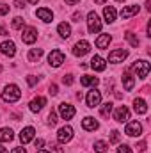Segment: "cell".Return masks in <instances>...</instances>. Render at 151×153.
<instances>
[{"label": "cell", "mask_w": 151, "mask_h": 153, "mask_svg": "<svg viewBox=\"0 0 151 153\" xmlns=\"http://www.w3.org/2000/svg\"><path fill=\"white\" fill-rule=\"evenodd\" d=\"M48 93H50V94H52V96H55V94H57V93H59V87H57V85H55V84H52V85H50V87H48Z\"/></svg>", "instance_id": "36"}, {"label": "cell", "mask_w": 151, "mask_h": 153, "mask_svg": "<svg viewBox=\"0 0 151 153\" xmlns=\"http://www.w3.org/2000/svg\"><path fill=\"white\" fill-rule=\"evenodd\" d=\"M62 82H64L66 85H71V84H73V75H64L62 76Z\"/></svg>", "instance_id": "35"}, {"label": "cell", "mask_w": 151, "mask_h": 153, "mask_svg": "<svg viewBox=\"0 0 151 153\" xmlns=\"http://www.w3.org/2000/svg\"><path fill=\"white\" fill-rule=\"evenodd\" d=\"M44 105H46V98H44V96H38V98H34V100L30 102V105H29V107H30V111H32V112H39Z\"/></svg>", "instance_id": "19"}, {"label": "cell", "mask_w": 151, "mask_h": 153, "mask_svg": "<svg viewBox=\"0 0 151 153\" xmlns=\"http://www.w3.org/2000/svg\"><path fill=\"white\" fill-rule=\"evenodd\" d=\"M38 153H48V152H44V150H39V152Z\"/></svg>", "instance_id": "51"}, {"label": "cell", "mask_w": 151, "mask_h": 153, "mask_svg": "<svg viewBox=\"0 0 151 153\" xmlns=\"http://www.w3.org/2000/svg\"><path fill=\"white\" fill-rule=\"evenodd\" d=\"M34 144H36V148H43V146H44V141H43V139H36Z\"/></svg>", "instance_id": "42"}, {"label": "cell", "mask_w": 151, "mask_h": 153, "mask_svg": "<svg viewBox=\"0 0 151 153\" xmlns=\"http://www.w3.org/2000/svg\"><path fill=\"white\" fill-rule=\"evenodd\" d=\"M91 68H93V70H96V71H103V70L107 68V62H105V59H103V57L94 55V57L91 59Z\"/></svg>", "instance_id": "17"}, {"label": "cell", "mask_w": 151, "mask_h": 153, "mask_svg": "<svg viewBox=\"0 0 151 153\" xmlns=\"http://www.w3.org/2000/svg\"><path fill=\"white\" fill-rule=\"evenodd\" d=\"M103 16H105V22L107 23H112L114 20H115V16H117V13H115V9H114L112 5H107L103 9Z\"/></svg>", "instance_id": "23"}, {"label": "cell", "mask_w": 151, "mask_h": 153, "mask_svg": "<svg viewBox=\"0 0 151 153\" xmlns=\"http://www.w3.org/2000/svg\"><path fill=\"white\" fill-rule=\"evenodd\" d=\"M98 82H100V80H98V76H89V75H84L82 78H80V84H82L84 87H91V85L94 87V85H98Z\"/></svg>", "instance_id": "24"}, {"label": "cell", "mask_w": 151, "mask_h": 153, "mask_svg": "<svg viewBox=\"0 0 151 153\" xmlns=\"http://www.w3.org/2000/svg\"><path fill=\"white\" fill-rule=\"evenodd\" d=\"M85 102H87V107H91V109L98 107L100 102H101V93L96 91V89H91V91L87 93V96H85Z\"/></svg>", "instance_id": "4"}, {"label": "cell", "mask_w": 151, "mask_h": 153, "mask_svg": "<svg viewBox=\"0 0 151 153\" xmlns=\"http://www.w3.org/2000/svg\"><path fill=\"white\" fill-rule=\"evenodd\" d=\"M146 30H148V36L151 38V22H148V27H146Z\"/></svg>", "instance_id": "47"}, {"label": "cell", "mask_w": 151, "mask_h": 153, "mask_svg": "<svg viewBox=\"0 0 151 153\" xmlns=\"http://www.w3.org/2000/svg\"><path fill=\"white\" fill-rule=\"evenodd\" d=\"M27 82H29V85H36V84H38V78H36V76H29Z\"/></svg>", "instance_id": "40"}, {"label": "cell", "mask_w": 151, "mask_h": 153, "mask_svg": "<svg viewBox=\"0 0 151 153\" xmlns=\"http://www.w3.org/2000/svg\"><path fill=\"white\" fill-rule=\"evenodd\" d=\"M137 148H139L141 152H146V143H144V141H142V143H139V146H137Z\"/></svg>", "instance_id": "43"}, {"label": "cell", "mask_w": 151, "mask_h": 153, "mask_svg": "<svg viewBox=\"0 0 151 153\" xmlns=\"http://www.w3.org/2000/svg\"><path fill=\"white\" fill-rule=\"evenodd\" d=\"M124 134H126V135H130V137H139V135L142 134V125H141L139 121H132V123H128V125H126Z\"/></svg>", "instance_id": "8"}, {"label": "cell", "mask_w": 151, "mask_h": 153, "mask_svg": "<svg viewBox=\"0 0 151 153\" xmlns=\"http://www.w3.org/2000/svg\"><path fill=\"white\" fill-rule=\"evenodd\" d=\"M126 57H128V52H126V50H123V48H119V50H112V52L109 53V61L114 62V64L123 62Z\"/></svg>", "instance_id": "9"}, {"label": "cell", "mask_w": 151, "mask_h": 153, "mask_svg": "<svg viewBox=\"0 0 151 153\" xmlns=\"http://www.w3.org/2000/svg\"><path fill=\"white\" fill-rule=\"evenodd\" d=\"M117 2H123V0H117Z\"/></svg>", "instance_id": "53"}, {"label": "cell", "mask_w": 151, "mask_h": 153, "mask_svg": "<svg viewBox=\"0 0 151 153\" xmlns=\"http://www.w3.org/2000/svg\"><path fill=\"white\" fill-rule=\"evenodd\" d=\"M13 130L11 128H0V143H9L13 141Z\"/></svg>", "instance_id": "26"}, {"label": "cell", "mask_w": 151, "mask_h": 153, "mask_svg": "<svg viewBox=\"0 0 151 153\" xmlns=\"http://www.w3.org/2000/svg\"><path fill=\"white\" fill-rule=\"evenodd\" d=\"M50 153H64V150H62V148H59V146H55V144H52Z\"/></svg>", "instance_id": "38"}, {"label": "cell", "mask_w": 151, "mask_h": 153, "mask_svg": "<svg viewBox=\"0 0 151 153\" xmlns=\"http://www.w3.org/2000/svg\"><path fill=\"white\" fill-rule=\"evenodd\" d=\"M41 55H43V48H32L29 52V61L30 62H36V61L41 59Z\"/></svg>", "instance_id": "27"}, {"label": "cell", "mask_w": 151, "mask_h": 153, "mask_svg": "<svg viewBox=\"0 0 151 153\" xmlns=\"http://www.w3.org/2000/svg\"><path fill=\"white\" fill-rule=\"evenodd\" d=\"M107 148H109V144L105 141H96L94 143V152L96 153H107Z\"/></svg>", "instance_id": "28"}, {"label": "cell", "mask_w": 151, "mask_h": 153, "mask_svg": "<svg viewBox=\"0 0 151 153\" xmlns=\"http://www.w3.org/2000/svg\"><path fill=\"white\" fill-rule=\"evenodd\" d=\"M139 11H141V7H139L137 4H133V5H126V7H123L119 14H121V18H123V20H128V18H132V16L139 14Z\"/></svg>", "instance_id": "10"}, {"label": "cell", "mask_w": 151, "mask_h": 153, "mask_svg": "<svg viewBox=\"0 0 151 153\" xmlns=\"http://www.w3.org/2000/svg\"><path fill=\"white\" fill-rule=\"evenodd\" d=\"M73 139V128L71 126H62L61 130H59V134H57V141L61 143V144H66V143H70Z\"/></svg>", "instance_id": "6"}, {"label": "cell", "mask_w": 151, "mask_h": 153, "mask_svg": "<svg viewBox=\"0 0 151 153\" xmlns=\"http://www.w3.org/2000/svg\"><path fill=\"white\" fill-rule=\"evenodd\" d=\"M59 112H61L62 119H71L75 116V107L70 105V103H61L59 105Z\"/></svg>", "instance_id": "13"}, {"label": "cell", "mask_w": 151, "mask_h": 153, "mask_svg": "<svg viewBox=\"0 0 151 153\" xmlns=\"http://www.w3.org/2000/svg\"><path fill=\"white\" fill-rule=\"evenodd\" d=\"M123 85H124V89H126V91H132V89H133V85H135V78L130 75V71H128V70L123 73Z\"/></svg>", "instance_id": "21"}, {"label": "cell", "mask_w": 151, "mask_h": 153, "mask_svg": "<svg viewBox=\"0 0 151 153\" xmlns=\"http://www.w3.org/2000/svg\"><path fill=\"white\" fill-rule=\"evenodd\" d=\"M110 41H112L110 34H101V36H98V39H96V46L101 48V50H105V48H109Z\"/></svg>", "instance_id": "22"}, {"label": "cell", "mask_w": 151, "mask_h": 153, "mask_svg": "<svg viewBox=\"0 0 151 153\" xmlns=\"http://www.w3.org/2000/svg\"><path fill=\"white\" fill-rule=\"evenodd\" d=\"M0 36H7V30H5L2 25H0Z\"/></svg>", "instance_id": "45"}, {"label": "cell", "mask_w": 151, "mask_h": 153, "mask_svg": "<svg viewBox=\"0 0 151 153\" xmlns=\"http://www.w3.org/2000/svg\"><path fill=\"white\" fill-rule=\"evenodd\" d=\"M48 62H50V66L59 68V66L64 62V53H62L61 50H52L50 55H48Z\"/></svg>", "instance_id": "7"}, {"label": "cell", "mask_w": 151, "mask_h": 153, "mask_svg": "<svg viewBox=\"0 0 151 153\" xmlns=\"http://www.w3.org/2000/svg\"><path fill=\"white\" fill-rule=\"evenodd\" d=\"M124 38L128 39V43H130L133 48H137V46H139V38H137L133 32H126V34H124Z\"/></svg>", "instance_id": "29"}, {"label": "cell", "mask_w": 151, "mask_h": 153, "mask_svg": "<svg viewBox=\"0 0 151 153\" xmlns=\"http://www.w3.org/2000/svg\"><path fill=\"white\" fill-rule=\"evenodd\" d=\"M89 50H91V45L87 43V41H78L75 46H73V53H75L76 57H82V55H85V53H89Z\"/></svg>", "instance_id": "11"}, {"label": "cell", "mask_w": 151, "mask_h": 153, "mask_svg": "<svg viewBox=\"0 0 151 153\" xmlns=\"http://www.w3.org/2000/svg\"><path fill=\"white\" fill-rule=\"evenodd\" d=\"M112 103H110V102H107V103H103V105H101V116H103V117H109V116L112 114Z\"/></svg>", "instance_id": "30"}, {"label": "cell", "mask_w": 151, "mask_h": 153, "mask_svg": "<svg viewBox=\"0 0 151 153\" xmlns=\"http://www.w3.org/2000/svg\"><path fill=\"white\" fill-rule=\"evenodd\" d=\"M0 71H2V64H0Z\"/></svg>", "instance_id": "52"}, {"label": "cell", "mask_w": 151, "mask_h": 153, "mask_svg": "<svg viewBox=\"0 0 151 153\" xmlns=\"http://www.w3.org/2000/svg\"><path fill=\"white\" fill-rule=\"evenodd\" d=\"M109 141H110L112 144L119 143V132H117V130H112V132H110V139H109Z\"/></svg>", "instance_id": "33"}, {"label": "cell", "mask_w": 151, "mask_h": 153, "mask_svg": "<svg viewBox=\"0 0 151 153\" xmlns=\"http://www.w3.org/2000/svg\"><path fill=\"white\" fill-rule=\"evenodd\" d=\"M57 30H59V34H61V38H70L71 36V27L66 23V22H62V23H59V27H57Z\"/></svg>", "instance_id": "25"}, {"label": "cell", "mask_w": 151, "mask_h": 153, "mask_svg": "<svg viewBox=\"0 0 151 153\" xmlns=\"http://www.w3.org/2000/svg\"><path fill=\"white\" fill-rule=\"evenodd\" d=\"M0 52L7 57H14L16 55V45L13 41H4V43H0Z\"/></svg>", "instance_id": "12"}, {"label": "cell", "mask_w": 151, "mask_h": 153, "mask_svg": "<svg viewBox=\"0 0 151 153\" xmlns=\"http://www.w3.org/2000/svg\"><path fill=\"white\" fill-rule=\"evenodd\" d=\"M133 111H135L137 114H146V112H148L146 102H144L142 98H135V100H133Z\"/></svg>", "instance_id": "20"}, {"label": "cell", "mask_w": 151, "mask_h": 153, "mask_svg": "<svg viewBox=\"0 0 151 153\" xmlns=\"http://www.w3.org/2000/svg\"><path fill=\"white\" fill-rule=\"evenodd\" d=\"M36 16H38L39 20H43L44 23H50L52 20H53V13L50 11V9H46V7H41L36 11Z\"/></svg>", "instance_id": "16"}, {"label": "cell", "mask_w": 151, "mask_h": 153, "mask_svg": "<svg viewBox=\"0 0 151 153\" xmlns=\"http://www.w3.org/2000/svg\"><path fill=\"white\" fill-rule=\"evenodd\" d=\"M14 7L23 9V7H25V0H14Z\"/></svg>", "instance_id": "39"}, {"label": "cell", "mask_w": 151, "mask_h": 153, "mask_svg": "<svg viewBox=\"0 0 151 153\" xmlns=\"http://www.w3.org/2000/svg\"><path fill=\"white\" fill-rule=\"evenodd\" d=\"M114 117H115V121H119V123H126V121L130 119V111H128L124 105H121V107L115 109Z\"/></svg>", "instance_id": "14"}, {"label": "cell", "mask_w": 151, "mask_h": 153, "mask_svg": "<svg viewBox=\"0 0 151 153\" xmlns=\"http://www.w3.org/2000/svg\"><path fill=\"white\" fill-rule=\"evenodd\" d=\"M87 29H89L91 34H98L101 30V20L98 18V14L94 11H91L87 14Z\"/></svg>", "instance_id": "2"}, {"label": "cell", "mask_w": 151, "mask_h": 153, "mask_svg": "<svg viewBox=\"0 0 151 153\" xmlns=\"http://www.w3.org/2000/svg\"><path fill=\"white\" fill-rule=\"evenodd\" d=\"M80 20H82V13L76 11L75 14H73V22H80Z\"/></svg>", "instance_id": "41"}, {"label": "cell", "mask_w": 151, "mask_h": 153, "mask_svg": "<svg viewBox=\"0 0 151 153\" xmlns=\"http://www.w3.org/2000/svg\"><path fill=\"white\" fill-rule=\"evenodd\" d=\"M132 68H133V71L137 73L139 78H146L148 73H150V70H151V66H150L148 61H135V64H133Z\"/></svg>", "instance_id": "3"}, {"label": "cell", "mask_w": 151, "mask_h": 153, "mask_svg": "<svg viewBox=\"0 0 151 153\" xmlns=\"http://www.w3.org/2000/svg\"><path fill=\"white\" fill-rule=\"evenodd\" d=\"M23 25H25V20L21 16H16L13 20V29H23Z\"/></svg>", "instance_id": "31"}, {"label": "cell", "mask_w": 151, "mask_h": 153, "mask_svg": "<svg viewBox=\"0 0 151 153\" xmlns=\"http://www.w3.org/2000/svg\"><path fill=\"white\" fill-rule=\"evenodd\" d=\"M78 2H80V0H66V4H70V5H75Z\"/></svg>", "instance_id": "46"}, {"label": "cell", "mask_w": 151, "mask_h": 153, "mask_svg": "<svg viewBox=\"0 0 151 153\" xmlns=\"http://www.w3.org/2000/svg\"><path fill=\"white\" fill-rule=\"evenodd\" d=\"M117 153H132V150H130V146H126V144H121V146L117 148Z\"/></svg>", "instance_id": "34"}, {"label": "cell", "mask_w": 151, "mask_h": 153, "mask_svg": "<svg viewBox=\"0 0 151 153\" xmlns=\"http://www.w3.org/2000/svg\"><path fill=\"white\" fill-rule=\"evenodd\" d=\"M7 13H9V5H7V4H2V5H0V14L4 16V14H7Z\"/></svg>", "instance_id": "37"}, {"label": "cell", "mask_w": 151, "mask_h": 153, "mask_svg": "<svg viewBox=\"0 0 151 153\" xmlns=\"http://www.w3.org/2000/svg\"><path fill=\"white\" fill-rule=\"evenodd\" d=\"M0 153H9V152H7V148H4V146L0 144Z\"/></svg>", "instance_id": "48"}, {"label": "cell", "mask_w": 151, "mask_h": 153, "mask_svg": "<svg viewBox=\"0 0 151 153\" xmlns=\"http://www.w3.org/2000/svg\"><path fill=\"white\" fill-rule=\"evenodd\" d=\"M29 2H30V4H38L39 0H29Z\"/></svg>", "instance_id": "50"}, {"label": "cell", "mask_w": 151, "mask_h": 153, "mask_svg": "<svg viewBox=\"0 0 151 153\" xmlns=\"http://www.w3.org/2000/svg\"><path fill=\"white\" fill-rule=\"evenodd\" d=\"M55 123H57V112H55V111H52V112L48 114V125H52V126H53Z\"/></svg>", "instance_id": "32"}, {"label": "cell", "mask_w": 151, "mask_h": 153, "mask_svg": "<svg viewBox=\"0 0 151 153\" xmlns=\"http://www.w3.org/2000/svg\"><path fill=\"white\" fill-rule=\"evenodd\" d=\"M36 39H38V30H36L34 27H25V29L21 30V41H23V43L32 45V43H36Z\"/></svg>", "instance_id": "5"}, {"label": "cell", "mask_w": 151, "mask_h": 153, "mask_svg": "<svg viewBox=\"0 0 151 153\" xmlns=\"http://www.w3.org/2000/svg\"><path fill=\"white\" fill-rule=\"evenodd\" d=\"M34 134H36V130H34L32 126H25V128L20 132V141H21V144L30 143V141L34 139Z\"/></svg>", "instance_id": "15"}, {"label": "cell", "mask_w": 151, "mask_h": 153, "mask_svg": "<svg viewBox=\"0 0 151 153\" xmlns=\"http://www.w3.org/2000/svg\"><path fill=\"white\" fill-rule=\"evenodd\" d=\"M11 153H27V152H25V148H14Z\"/></svg>", "instance_id": "44"}, {"label": "cell", "mask_w": 151, "mask_h": 153, "mask_svg": "<svg viewBox=\"0 0 151 153\" xmlns=\"http://www.w3.org/2000/svg\"><path fill=\"white\" fill-rule=\"evenodd\" d=\"M94 2H96V4H105L107 0H94Z\"/></svg>", "instance_id": "49"}, {"label": "cell", "mask_w": 151, "mask_h": 153, "mask_svg": "<svg viewBox=\"0 0 151 153\" xmlns=\"http://www.w3.org/2000/svg\"><path fill=\"white\" fill-rule=\"evenodd\" d=\"M82 126H84V130H87V132H94L100 125H98V121L94 119V117H91V116H87V117H84V121H82Z\"/></svg>", "instance_id": "18"}, {"label": "cell", "mask_w": 151, "mask_h": 153, "mask_svg": "<svg viewBox=\"0 0 151 153\" xmlns=\"http://www.w3.org/2000/svg\"><path fill=\"white\" fill-rule=\"evenodd\" d=\"M20 98H21V91H20V87H18L16 84H9V85H5V89L2 91V100L7 102V103H14V102H18Z\"/></svg>", "instance_id": "1"}]
</instances>
